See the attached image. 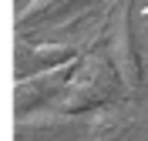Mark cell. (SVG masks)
I'll return each mask as SVG.
<instances>
[{
  "label": "cell",
  "mask_w": 148,
  "mask_h": 141,
  "mask_svg": "<svg viewBox=\"0 0 148 141\" xmlns=\"http://www.w3.org/2000/svg\"><path fill=\"white\" fill-rule=\"evenodd\" d=\"M121 91H128V87H125L121 74L114 71V64L98 54H84L71 84L54 97V104L61 114H88V111L114 104Z\"/></svg>",
  "instance_id": "obj_1"
},
{
  "label": "cell",
  "mask_w": 148,
  "mask_h": 141,
  "mask_svg": "<svg viewBox=\"0 0 148 141\" xmlns=\"http://www.w3.org/2000/svg\"><path fill=\"white\" fill-rule=\"evenodd\" d=\"M77 64L81 61H71V64H61V67H47V71H34V74L20 77L17 81V111L27 114V111H34L37 104H47L51 97H57L71 84Z\"/></svg>",
  "instance_id": "obj_2"
},
{
  "label": "cell",
  "mask_w": 148,
  "mask_h": 141,
  "mask_svg": "<svg viewBox=\"0 0 148 141\" xmlns=\"http://www.w3.org/2000/svg\"><path fill=\"white\" fill-rule=\"evenodd\" d=\"M81 50L71 44H17V74L27 77L34 71H47V67H61L71 61H81Z\"/></svg>",
  "instance_id": "obj_3"
},
{
  "label": "cell",
  "mask_w": 148,
  "mask_h": 141,
  "mask_svg": "<svg viewBox=\"0 0 148 141\" xmlns=\"http://www.w3.org/2000/svg\"><path fill=\"white\" fill-rule=\"evenodd\" d=\"M128 128H131V118L121 108L108 104V108L91 111V121L84 124V138L88 141H118L128 134Z\"/></svg>",
  "instance_id": "obj_4"
},
{
  "label": "cell",
  "mask_w": 148,
  "mask_h": 141,
  "mask_svg": "<svg viewBox=\"0 0 148 141\" xmlns=\"http://www.w3.org/2000/svg\"><path fill=\"white\" fill-rule=\"evenodd\" d=\"M74 0H34L27 10H20V24H30V20H47V17H61L71 10Z\"/></svg>",
  "instance_id": "obj_5"
},
{
  "label": "cell",
  "mask_w": 148,
  "mask_h": 141,
  "mask_svg": "<svg viewBox=\"0 0 148 141\" xmlns=\"http://www.w3.org/2000/svg\"><path fill=\"white\" fill-rule=\"evenodd\" d=\"M30 3H34V0H17V10H27Z\"/></svg>",
  "instance_id": "obj_6"
},
{
  "label": "cell",
  "mask_w": 148,
  "mask_h": 141,
  "mask_svg": "<svg viewBox=\"0 0 148 141\" xmlns=\"http://www.w3.org/2000/svg\"><path fill=\"white\" fill-rule=\"evenodd\" d=\"M141 14H145V17H148V3H145V10H141Z\"/></svg>",
  "instance_id": "obj_7"
}]
</instances>
